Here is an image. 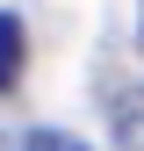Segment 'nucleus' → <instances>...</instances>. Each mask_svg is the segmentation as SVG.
<instances>
[{"label":"nucleus","mask_w":144,"mask_h":151,"mask_svg":"<svg viewBox=\"0 0 144 151\" xmlns=\"http://www.w3.org/2000/svg\"><path fill=\"white\" fill-rule=\"evenodd\" d=\"M22 50H29V43H22V22L0 7V93H7V86H14V72H22Z\"/></svg>","instance_id":"nucleus-1"},{"label":"nucleus","mask_w":144,"mask_h":151,"mask_svg":"<svg viewBox=\"0 0 144 151\" xmlns=\"http://www.w3.org/2000/svg\"><path fill=\"white\" fill-rule=\"evenodd\" d=\"M115 137L130 144V151H144V93H130V101H115Z\"/></svg>","instance_id":"nucleus-2"},{"label":"nucleus","mask_w":144,"mask_h":151,"mask_svg":"<svg viewBox=\"0 0 144 151\" xmlns=\"http://www.w3.org/2000/svg\"><path fill=\"white\" fill-rule=\"evenodd\" d=\"M22 151H94V144H79V137H65V129H29Z\"/></svg>","instance_id":"nucleus-3"},{"label":"nucleus","mask_w":144,"mask_h":151,"mask_svg":"<svg viewBox=\"0 0 144 151\" xmlns=\"http://www.w3.org/2000/svg\"><path fill=\"white\" fill-rule=\"evenodd\" d=\"M137 58H144V0H137Z\"/></svg>","instance_id":"nucleus-4"}]
</instances>
